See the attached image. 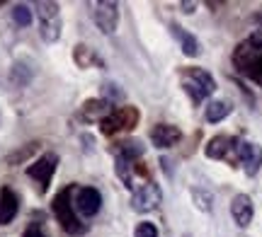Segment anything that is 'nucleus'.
Returning <instances> with one entry per match:
<instances>
[{"label": "nucleus", "instance_id": "nucleus-15", "mask_svg": "<svg viewBox=\"0 0 262 237\" xmlns=\"http://www.w3.org/2000/svg\"><path fill=\"white\" fill-rule=\"evenodd\" d=\"M112 112L114 109L107 99H88L83 104V116L90 119V121H102V119H107Z\"/></svg>", "mask_w": 262, "mask_h": 237}, {"label": "nucleus", "instance_id": "nucleus-25", "mask_svg": "<svg viewBox=\"0 0 262 237\" xmlns=\"http://www.w3.org/2000/svg\"><path fill=\"white\" fill-rule=\"evenodd\" d=\"M182 8H185V12H194V3H182Z\"/></svg>", "mask_w": 262, "mask_h": 237}, {"label": "nucleus", "instance_id": "nucleus-23", "mask_svg": "<svg viewBox=\"0 0 262 237\" xmlns=\"http://www.w3.org/2000/svg\"><path fill=\"white\" fill-rule=\"evenodd\" d=\"M34 150H37V143H32V145H27V148H25V150H19L17 155H10L8 162H12V165H15L17 160H22V157H27L29 152H34Z\"/></svg>", "mask_w": 262, "mask_h": 237}, {"label": "nucleus", "instance_id": "nucleus-10", "mask_svg": "<svg viewBox=\"0 0 262 237\" xmlns=\"http://www.w3.org/2000/svg\"><path fill=\"white\" fill-rule=\"evenodd\" d=\"M73 206L78 208V213H83V216H95L100 206H102V196H100V191L93 189V187H83V189H75V201Z\"/></svg>", "mask_w": 262, "mask_h": 237}, {"label": "nucleus", "instance_id": "nucleus-9", "mask_svg": "<svg viewBox=\"0 0 262 237\" xmlns=\"http://www.w3.org/2000/svg\"><path fill=\"white\" fill-rule=\"evenodd\" d=\"M160 201H163V194H160L158 184H143L139 189L134 191V196H131V203H134V208L139 210V213H148V210H156L160 206Z\"/></svg>", "mask_w": 262, "mask_h": 237}, {"label": "nucleus", "instance_id": "nucleus-22", "mask_svg": "<svg viewBox=\"0 0 262 237\" xmlns=\"http://www.w3.org/2000/svg\"><path fill=\"white\" fill-rule=\"evenodd\" d=\"M192 196H194L196 206H199L202 210H211V194H204V191L194 189V191H192Z\"/></svg>", "mask_w": 262, "mask_h": 237}, {"label": "nucleus", "instance_id": "nucleus-12", "mask_svg": "<svg viewBox=\"0 0 262 237\" xmlns=\"http://www.w3.org/2000/svg\"><path fill=\"white\" fill-rule=\"evenodd\" d=\"M150 141H153L156 148L165 150V148H172V145H178L182 141V131L178 126H170V123H158L150 131Z\"/></svg>", "mask_w": 262, "mask_h": 237}, {"label": "nucleus", "instance_id": "nucleus-7", "mask_svg": "<svg viewBox=\"0 0 262 237\" xmlns=\"http://www.w3.org/2000/svg\"><path fill=\"white\" fill-rule=\"evenodd\" d=\"M235 157L243 165V170L248 177H255L262 167V148L257 143H248V141H238L235 145Z\"/></svg>", "mask_w": 262, "mask_h": 237}, {"label": "nucleus", "instance_id": "nucleus-18", "mask_svg": "<svg viewBox=\"0 0 262 237\" xmlns=\"http://www.w3.org/2000/svg\"><path fill=\"white\" fill-rule=\"evenodd\" d=\"M172 29H175V34H178L180 41H182V51H185L187 56H199V41H196L189 32H182L178 24H172Z\"/></svg>", "mask_w": 262, "mask_h": 237}, {"label": "nucleus", "instance_id": "nucleus-2", "mask_svg": "<svg viewBox=\"0 0 262 237\" xmlns=\"http://www.w3.org/2000/svg\"><path fill=\"white\" fill-rule=\"evenodd\" d=\"M73 194H75V187H66L61 189L54 196V203H51V208H54V216L56 220L61 223V228L68 232V235H85V223H80V218L75 216V208H73Z\"/></svg>", "mask_w": 262, "mask_h": 237}, {"label": "nucleus", "instance_id": "nucleus-8", "mask_svg": "<svg viewBox=\"0 0 262 237\" xmlns=\"http://www.w3.org/2000/svg\"><path fill=\"white\" fill-rule=\"evenodd\" d=\"M93 19L104 34H112V32H117V24H119V5L110 3V0L93 3Z\"/></svg>", "mask_w": 262, "mask_h": 237}, {"label": "nucleus", "instance_id": "nucleus-3", "mask_svg": "<svg viewBox=\"0 0 262 237\" xmlns=\"http://www.w3.org/2000/svg\"><path fill=\"white\" fill-rule=\"evenodd\" d=\"M180 77H182V87H185V92L192 97V102H194V104L204 102L206 97L216 90V80L211 77V73H206L204 68H196V66L185 68V70L180 73Z\"/></svg>", "mask_w": 262, "mask_h": 237}, {"label": "nucleus", "instance_id": "nucleus-14", "mask_svg": "<svg viewBox=\"0 0 262 237\" xmlns=\"http://www.w3.org/2000/svg\"><path fill=\"white\" fill-rule=\"evenodd\" d=\"M17 208H19L17 194L10 187H3L0 189V225H8L10 220L17 216Z\"/></svg>", "mask_w": 262, "mask_h": 237}, {"label": "nucleus", "instance_id": "nucleus-21", "mask_svg": "<svg viewBox=\"0 0 262 237\" xmlns=\"http://www.w3.org/2000/svg\"><path fill=\"white\" fill-rule=\"evenodd\" d=\"M134 237H158V228H156L153 223H139Z\"/></svg>", "mask_w": 262, "mask_h": 237}, {"label": "nucleus", "instance_id": "nucleus-24", "mask_svg": "<svg viewBox=\"0 0 262 237\" xmlns=\"http://www.w3.org/2000/svg\"><path fill=\"white\" fill-rule=\"evenodd\" d=\"M22 237H47V235L41 232V228H39V225H29V228L25 230V235H22Z\"/></svg>", "mask_w": 262, "mask_h": 237}, {"label": "nucleus", "instance_id": "nucleus-19", "mask_svg": "<svg viewBox=\"0 0 262 237\" xmlns=\"http://www.w3.org/2000/svg\"><path fill=\"white\" fill-rule=\"evenodd\" d=\"M12 19L17 22L19 27H27L29 22H32V10L27 5H15L12 8Z\"/></svg>", "mask_w": 262, "mask_h": 237}, {"label": "nucleus", "instance_id": "nucleus-17", "mask_svg": "<svg viewBox=\"0 0 262 237\" xmlns=\"http://www.w3.org/2000/svg\"><path fill=\"white\" fill-rule=\"evenodd\" d=\"M114 155L122 157V160H126V162H134L143 155V145H141V141H124L114 148Z\"/></svg>", "mask_w": 262, "mask_h": 237}, {"label": "nucleus", "instance_id": "nucleus-13", "mask_svg": "<svg viewBox=\"0 0 262 237\" xmlns=\"http://www.w3.org/2000/svg\"><path fill=\"white\" fill-rule=\"evenodd\" d=\"M231 213H233V220L241 228H248V225L253 223V216H255L253 199L245 196V194H238V196L231 201Z\"/></svg>", "mask_w": 262, "mask_h": 237}, {"label": "nucleus", "instance_id": "nucleus-1", "mask_svg": "<svg viewBox=\"0 0 262 237\" xmlns=\"http://www.w3.org/2000/svg\"><path fill=\"white\" fill-rule=\"evenodd\" d=\"M233 66L241 75L262 85V32H253L233 51Z\"/></svg>", "mask_w": 262, "mask_h": 237}, {"label": "nucleus", "instance_id": "nucleus-6", "mask_svg": "<svg viewBox=\"0 0 262 237\" xmlns=\"http://www.w3.org/2000/svg\"><path fill=\"white\" fill-rule=\"evenodd\" d=\"M39 22H41V37L44 41H56L61 34V12L56 3H37Z\"/></svg>", "mask_w": 262, "mask_h": 237}, {"label": "nucleus", "instance_id": "nucleus-11", "mask_svg": "<svg viewBox=\"0 0 262 237\" xmlns=\"http://www.w3.org/2000/svg\"><path fill=\"white\" fill-rule=\"evenodd\" d=\"M235 145H238V141H235L233 136L219 133V136H214L204 145V152H206V157H211V160H226V157L235 155Z\"/></svg>", "mask_w": 262, "mask_h": 237}, {"label": "nucleus", "instance_id": "nucleus-16", "mask_svg": "<svg viewBox=\"0 0 262 237\" xmlns=\"http://www.w3.org/2000/svg\"><path fill=\"white\" fill-rule=\"evenodd\" d=\"M231 102H226V99H214V102H209L206 104V121L209 123H219L224 121L226 116L231 114Z\"/></svg>", "mask_w": 262, "mask_h": 237}, {"label": "nucleus", "instance_id": "nucleus-20", "mask_svg": "<svg viewBox=\"0 0 262 237\" xmlns=\"http://www.w3.org/2000/svg\"><path fill=\"white\" fill-rule=\"evenodd\" d=\"M93 61H95V56H93V51H90V48L83 46V44H80V46H75V63H78V66L88 68Z\"/></svg>", "mask_w": 262, "mask_h": 237}, {"label": "nucleus", "instance_id": "nucleus-26", "mask_svg": "<svg viewBox=\"0 0 262 237\" xmlns=\"http://www.w3.org/2000/svg\"><path fill=\"white\" fill-rule=\"evenodd\" d=\"M3 5H5V3H3V0H0V8H3Z\"/></svg>", "mask_w": 262, "mask_h": 237}, {"label": "nucleus", "instance_id": "nucleus-5", "mask_svg": "<svg viewBox=\"0 0 262 237\" xmlns=\"http://www.w3.org/2000/svg\"><path fill=\"white\" fill-rule=\"evenodd\" d=\"M56 165H58V155L56 152H44L37 162H32L27 167V177L39 184V191H47L49 184H51V177L56 172Z\"/></svg>", "mask_w": 262, "mask_h": 237}, {"label": "nucleus", "instance_id": "nucleus-4", "mask_svg": "<svg viewBox=\"0 0 262 237\" xmlns=\"http://www.w3.org/2000/svg\"><path fill=\"white\" fill-rule=\"evenodd\" d=\"M136 123H139L136 107H119V109H114L107 119L100 121V131H102L104 136H114V133H119V131H131Z\"/></svg>", "mask_w": 262, "mask_h": 237}]
</instances>
